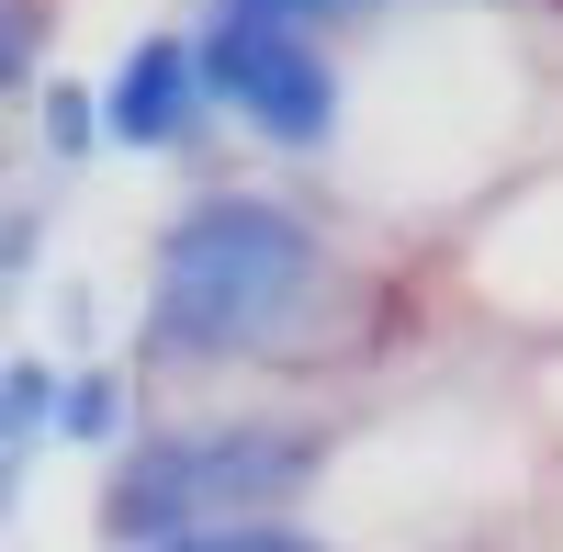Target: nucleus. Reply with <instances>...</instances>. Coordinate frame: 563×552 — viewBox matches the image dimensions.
<instances>
[{
	"instance_id": "423d86ee",
	"label": "nucleus",
	"mask_w": 563,
	"mask_h": 552,
	"mask_svg": "<svg viewBox=\"0 0 563 552\" xmlns=\"http://www.w3.org/2000/svg\"><path fill=\"white\" fill-rule=\"evenodd\" d=\"M124 429H135V384H124V373H102V361H90V373H68V384H57V440L113 451Z\"/></svg>"
},
{
	"instance_id": "39448f33",
	"label": "nucleus",
	"mask_w": 563,
	"mask_h": 552,
	"mask_svg": "<svg viewBox=\"0 0 563 552\" xmlns=\"http://www.w3.org/2000/svg\"><path fill=\"white\" fill-rule=\"evenodd\" d=\"M57 361H45V350H12V361H0V451H45V440H57Z\"/></svg>"
},
{
	"instance_id": "9b49d317",
	"label": "nucleus",
	"mask_w": 563,
	"mask_h": 552,
	"mask_svg": "<svg viewBox=\"0 0 563 552\" xmlns=\"http://www.w3.org/2000/svg\"><path fill=\"white\" fill-rule=\"evenodd\" d=\"M23 496H34V451H0V530L23 519Z\"/></svg>"
},
{
	"instance_id": "7ed1b4c3",
	"label": "nucleus",
	"mask_w": 563,
	"mask_h": 552,
	"mask_svg": "<svg viewBox=\"0 0 563 552\" xmlns=\"http://www.w3.org/2000/svg\"><path fill=\"white\" fill-rule=\"evenodd\" d=\"M192 68H203V102L225 124H249L260 147H294V158L339 147V102L350 90H339V57H327L316 34L260 23V12H203Z\"/></svg>"
},
{
	"instance_id": "6e6552de",
	"label": "nucleus",
	"mask_w": 563,
	"mask_h": 552,
	"mask_svg": "<svg viewBox=\"0 0 563 552\" xmlns=\"http://www.w3.org/2000/svg\"><path fill=\"white\" fill-rule=\"evenodd\" d=\"M45 192H23V203H0V316L23 305V271H34V249H45Z\"/></svg>"
},
{
	"instance_id": "1a4fd4ad",
	"label": "nucleus",
	"mask_w": 563,
	"mask_h": 552,
	"mask_svg": "<svg viewBox=\"0 0 563 552\" xmlns=\"http://www.w3.org/2000/svg\"><path fill=\"white\" fill-rule=\"evenodd\" d=\"M214 12H260V23H294V34H327V23H372L384 0H214Z\"/></svg>"
},
{
	"instance_id": "f257e3e1",
	"label": "nucleus",
	"mask_w": 563,
	"mask_h": 552,
	"mask_svg": "<svg viewBox=\"0 0 563 552\" xmlns=\"http://www.w3.org/2000/svg\"><path fill=\"white\" fill-rule=\"evenodd\" d=\"M339 305H350V260L305 203H282V192H192L147 249L135 361H158V373L305 361Z\"/></svg>"
},
{
	"instance_id": "f03ea898",
	"label": "nucleus",
	"mask_w": 563,
	"mask_h": 552,
	"mask_svg": "<svg viewBox=\"0 0 563 552\" xmlns=\"http://www.w3.org/2000/svg\"><path fill=\"white\" fill-rule=\"evenodd\" d=\"M327 474V429L316 418H271V406H238V418H158L124 429L102 463V519L113 552H158L225 519H294V496H316Z\"/></svg>"
},
{
	"instance_id": "0eeeda50",
	"label": "nucleus",
	"mask_w": 563,
	"mask_h": 552,
	"mask_svg": "<svg viewBox=\"0 0 563 552\" xmlns=\"http://www.w3.org/2000/svg\"><path fill=\"white\" fill-rule=\"evenodd\" d=\"M34 135H45V158L79 169L90 147H102V102H90L79 79H45V102H34Z\"/></svg>"
},
{
	"instance_id": "9d476101",
	"label": "nucleus",
	"mask_w": 563,
	"mask_h": 552,
	"mask_svg": "<svg viewBox=\"0 0 563 552\" xmlns=\"http://www.w3.org/2000/svg\"><path fill=\"white\" fill-rule=\"evenodd\" d=\"M34 0H0V102H12V90H34Z\"/></svg>"
},
{
	"instance_id": "20e7f679",
	"label": "nucleus",
	"mask_w": 563,
	"mask_h": 552,
	"mask_svg": "<svg viewBox=\"0 0 563 552\" xmlns=\"http://www.w3.org/2000/svg\"><path fill=\"white\" fill-rule=\"evenodd\" d=\"M90 102H102V147H124V158H180L214 124L203 68H192V34H135Z\"/></svg>"
}]
</instances>
